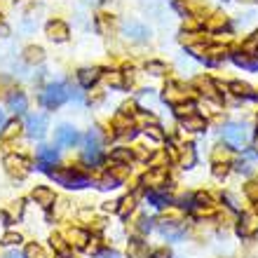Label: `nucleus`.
Wrapping results in <instances>:
<instances>
[{
  "label": "nucleus",
  "mask_w": 258,
  "mask_h": 258,
  "mask_svg": "<svg viewBox=\"0 0 258 258\" xmlns=\"http://www.w3.org/2000/svg\"><path fill=\"white\" fill-rule=\"evenodd\" d=\"M103 134L99 127H92L82 139V162L87 167H99L103 162Z\"/></svg>",
  "instance_id": "f257e3e1"
},
{
  "label": "nucleus",
  "mask_w": 258,
  "mask_h": 258,
  "mask_svg": "<svg viewBox=\"0 0 258 258\" xmlns=\"http://www.w3.org/2000/svg\"><path fill=\"white\" fill-rule=\"evenodd\" d=\"M68 99H71V85H68L66 80L49 82L47 87L40 92V103L45 106V108H49V110L63 106Z\"/></svg>",
  "instance_id": "f03ea898"
},
{
  "label": "nucleus",
  "mask_w": 258,
  "mask_h": 258,
  "mask_svg": "<svg viewBox=\"0 0 258 258\" xmlns=\"http://www.w3.org/2000/svg\"><path fill=\"white\" fill-rule=\"evenodd\" d=\"M221 139L225 146L230 148H246V143L251 141V129L246 127L244 122H228L221 127Z\"/></svg>",
  "instance_id": "7ed1b4c3"
},
{
  "label": "nucleus",
  "mask_w": 258,
  "mask_h": 258,
  "mask_svg": "<svg viewBox=\"0 0 258 258\" xmlns=\"http://www.w3.org/2000/svg\"><path fill=\"white\" fill-rule=\"evenodd\" d=\"M49 176L54 178L56 183L66 185V188H73V190H80V188H87L92 181H89L87 174L73 169V167H66V169H59V171H49Z\"/></svg>",
  "instance_id": "20e7f679"
},
{
  "label": "nucleus",
  "mask_w": 258,
  "mask_h": 258,
  "mask_svg": "<svg viewBox=\"0 0 258 258\" xmlns=\"http://www.w3.org/2000/svg\"><path fill=\"white\" fill-rule=\"evenodd\" d=\"M120 33H122L124 40L129 42H136V45H143V42L150 40V35H153V31H150L146 24H141V21L136 19H127L120 24Z\"/></svg>",
  "instance_id": "39448f33"
},
{
  "label": "nucleus",
  "mask_w": 258,
  "mask_h": 258,
  "mask_svg": "<svg viewBox=\"0 0 258 258\" xmlns=\"http://www.w3.org/2000/svg\"><path fill=\"white\" fill-rule=\"evenodd\" d=\"M169 181V169L167 167H150L141 176V183L146 190H162Z\"/></svg>",
  "instance_id": "423d86ee"
},
{
  "label": "nucleus",
  "mask_w": 258,
  "mask_h": 258,
  "mask_svg": "<svg viewBox=\"0 0 258 258\" xmlns=\"http://www.w3.org/2000/svg\"><path fill=\"white\" fill-rule=\"evenodd\" d=\"M157 230L162 235L164 239H169V242H178V239L185 235V225L178 221V218H162L160 223H157Z\"/></svg>",
  "instance_id": "0eeeda50"
},
{
  "label": "nucleus",
  "mask_w": 258,
  "mask_h": 258,
  "mask_svg": "<svg viewBox=\"0 0 258 258\" xmlns=\"http://www.w3.org/2000/svg\"><path fill=\"white\" fill-rule=\"evenodd\" d=\"M54 143L61 146V148H73V146L80 143V132L73 124H59L54 132Z\"/></svg>",
  "instance_id": "6e6552de"
},
{
  "label": "nucleus",
  "mask_w": 258,
  "mask_h": 258,
  "mask_svg": "<svg viewBox=\"0 0 258 258\" xmlns=\"http://www.w3.org/2000/svg\"><path fill=\"white\" fill-rule=\"evenodd\" d=\"M35 164L40 171H54L52 167L59 164V150L54 146H40L38 153H35Z\"/></svg>",
  "instance_id": "1a4fd4ad"
},
{
  "label": "nucleus",
  "mask_w": 258,
  "mask_h": 258,
  "mask_svg": "<svg viewBox=\"0 0 258 258\" xmlns=\"http://www.w3.org/2000/svg\"><path fill=\"white\" fill-rule=\"evenodd\" d=\"M5 169H7V174L10 176H14V178H24L31 171V162H28L24 155H7L5 157Z\"/></svg>",
  "instance_id": "9d476101"
},
{
  "label": "nucleus",
  "mask_w": 258,
  "mask_h": 258,
  "mask_svg": "<svg viewBox=\"0 0 258 258\" xmlns=\"http://www.w3.org/2000/svg\"><path fill=\"white\" fill-rule=\"evenodd\" d=\"M47 115H42V113H38V115H28L26 117V124H24V129H26V134L31 136V139H42V136L47 134Z\"/></svg>",
  "instance_id": "9b49d317"
},
{
  "label": "nucleus",
  "mask_w": 258,
  "mask_h": 258,
  "mask_svg": "<svg viewBox=\"0 0 258 258\" xmlns=\"http://www.w3.org/2000/svg\"><path fill=\"white\" fill-rule=\"evenodd\" d=\"M45 33H47L49 40L63 42V40H68V35H71V28H68L66 21L52 19V21H47V26H45Z\"/></svg>",
  "instance_id": "f8f14e48"
},
{
  "label": "nucleus",
  "mask_w": 258,
  "mask_h": 258,
  "mask_svg": "<svg viewBox=\"0 0 258 258\" xmlns=\"http://www.w3.org/2000/svg\"><path fill=\"white\" fill-rule=\"evenodd\" d=\"M237 232L242 235V237H253L258 232V214L256 211H246V214H242V218H239V225H237Z\"/></svg>",
  "instance_id": "ddd939ff"
},
{
  "label": "nucleus",
  "mask_w": 258,
  "mask_h": 258,
  "mask_svg": "<svg viewBox=\"0 0 258 258\" xmlns=\"http://www.w3.org/2000/svg\"><path fill=\"white\" fill-rule=\"evenodd\" d=\"M7 108L12 110L14 115H24L28 110V99L24 92H19V89H14V92H10L7 94Z\"/></svg>",
  "instance_id": "4468645a"
},
{
  "label": "nucleus",
  "mask_w": 258,
  "mask_h": 258,
  "mask_svg": "<svg viewBox=\"0 0 258 258\" xmlns=\"http://www.w3.org/2000/svg\"><path fill=\"white\" fill-rule=\"evenodd\" d=\"M66 239H68V244L75 246V249H87L89 242H92L89 232L82 230V228H71V230L66 232Z\"/></svg>",
  "instance_id": "2eb2a0df"
},
{
  "label": "nucleus",
  "mask_w": 258,
  "mask_h": 258,
  "mask_svg": "<svg viewBox=\"0 0 258 258\" xmlns=\"http://www.w3.org/2000/svg\"><path fill=\"white\" fill-rule=\"evenodd\" d=\"M31 197L35 200V204H40V207H52L54 204V190L52 188H47V185H38V188H33V192H31Z\"/></svg>",
  "instance_id": "dca6fc26"
},
{
  "label": "nucleus",
  "mask_w": 258,
  "mask_h": 258,
  "mask_svg": "<svg viewBox=\"0 0 258 258\" xmlns=\"http://www.w3.org/2000/svg\"><path fill=\"white\" fill-rule=\"evenodd\" d=\"M256 162H258V150H244L242 153V160L237 162V171L239 174H253V169H256Z\"/></svg>",
  "instance_id": "f3484780"
},
{
  "label": "nucleus",
  "mask_w": 258,
  "mask_h": 258,
  "mask_svg": "<svg viewBox=\"0 0 258 258\" xmlns=\"http://www.w3.org/2000/svg\"><path fill=\"white\" fill-rule=\"evenodd\" d=\"M176 160L181 162V167H183V169H190V167H195V162H197L195 146H192V143H185V146H181V148H178Z\"/></svg>",
  "instance_id": "a211bd4d"
},
{
  "label": "nucleus",
  "mask_w": 258,
  "mask_h": 258,
  "mask_svg": "<svg viewBox=\"0 0 258 258\" xmlns=\"http://www.w3.org/2000/svg\"><path fill=\"white\" fill-rule=\"evenodd\" d=\"M103 78V73L99 71V68H82V71H78V82H80L82 87H94L96 82Z\"/></svg>",
  "instance_id": "6ab92c4d"
},
{
  "label": "nucleus",
  "mask_w": 258,
  "mask_h": 258,
  "mask_svg": "<svg viewBox=\"0 0 258 258\" xmlns=\"http://www.w3.org/2000/svg\"><path fill=\"white\" fill-rule=\"evenodd\" d=\"M146 200H148V204H153L155 209H167L171 204V197L167 195V188H162V190H148L146 192Z\"/></svg>",
  "instance_id": "aec40b11"
},
{
  "label": "nucleus",
  "mask_w": 258,
  "mask_h": 258,
  "mask_svg": "<svg viewBox=\"0 0 258 258\" xmlns=\"http://www.w3.org/2000/svg\"><path fill=\"white\" fill-rule=\"evenodd\" d=\"M164 101H171L174 106L181 101H188V92H183V87L181 85H176V82H171L169 87L164 89Z\"/></svg>",
  "instance_id": "412c9836"
},
{
  "label": "nucleus",
  "mask_w": 258,
  "mask_h": 258,
  "mask_svg": "<svg viewBox=\"0 0 258 258\" xmlns=\"http://www.w3.org/2000/svg\"><path fill=\"white\" fill-rule=\"evenodd\" d=\"M181 127L188 129V132H202V129L207 127V120H204V115H200V113H192V115H188V117H181Z\"/></svg>",
  "instance_id": "4be33fe9"
},
{
  "label": "nucleus",
  "mask_w": 258,
  "mask_h": 258,
  "mask_svg": "<svg viewBox=\"0 0 258 258\" xmlns=\"http://www.w3.org/2000/svg\"><path fill=\"white\" fill-rule=\"evenodd\" d=\"M232 61L237 63L239 68H246V71H258V56H251V54H246V52H235Z\"/></svg>",
  "instance_id": "5701e85b"
},
{
  "label": "nucleus",
  "mask_w": 258,
  "mask_h": 258,
  "mask_svg": "<svg viewBox=\"0 0 258 258\" xmlns=\"http://www.w3.org/2000/svg\"><path fill=\"white\" fill-rule=\"evenodd\" d=\"M49 244H52V249H54L56 253H59V256L61 258H68L71 256V244H68V239L63 237V235H52V237H49Z\"/></svg>",
  "instance_id": "b1692460"
},
{
  "label": "nucleus",
  "mask_w": 258,
  "mask_h": 258,
  "mask_svg": "<svg viewBox=\"0 0 258 258\" xmlns=\"http://www.w3.org/2000/svg\"><path fill=\"white\" fill-rule=\"evenodd\" d=\"M197 87H200V94H204L209 101H218V99H221V96H218V92H216V85H214L209 78L200 80V82H197Z\"/></svg>",
  "instance_id": "393cba45"
},
{
  "label": "nucleus",
  "mask_w": 258,
  "mask_h": 258,
  "mask_svg": "<svg viewBox=\"0 0 258 258\" xmlns=\"http://www.w3.org/2000/svg\"><path fill=\"white\" fill-rule=\"evenodd\" d=\"M129 258H150L146 242H141V239H132V242H129Z\"/></svg>",
  "instance_id": "a878e982"
},
{
  "label": "nucleus",
  "mask_w": 258,
  "mask_h": 258,
  "mask_svg": "<svg viewBox=\"0 0 258 258\" xmlns=\"http://www.w3.org/2000/svg\"><path fill=\"white\" fill-rule=\"evenodd\" d=\"M19 132H21V122L19 120H12V122H7L5 127H3L0 139H3V141H12L14 136H19Z\"/></svg>",
  "instance_id": "bb28decb"
},
{
  "label": "nucleus",
  "mask_w": 258,
  "mask_h": 258,
  "mask_svg": "<svg viewBox=\"0 0 258 258\" xmlns=\"http://www.w3.org/2000/svg\"><path fill=\"white\" fill-rule=\"evenodd\" d=\"M174 113H176V117H188V115H192V113H197V103L195 101H181V103H176L174 106Z\"/></svg>",
  "instance_id": "cd10ccee"
},
{
  "label": "nucleus",
  "mask_w": 258,
  "mask_h": 258,
  "mask_svg": "<svg viewBox=\"0 0 258 258\" xmlns=\"http://www.w3.org/2000/svg\"><path fill=\"white\" fill-rule=\"evenodd\" d=\"M110 160L117 164H129L132 160H134V153L129 148H115L113 153H110Z\"/></svg>",
  "instance_id": "c85d7f7f"
},
{
  "label": "nucleus",
  "mask_w": 258,
  "mask_h": 258,
  "mask_svg": "<svg viewBox=\"0 0 258 258\" xmlns=\"http://www.w3.org/2000/svg\"><path fill=\"white\" fill-rule=\"evenodd\" d=\"M134 207H136V195H127V197H122L120 200V207H117V214L122 218H127L132 211H134Z\"/></svg>",
  "instance_id": "c756f323"
},
{
  "label": "nucleus",
  "mask_w": 258,
  "mask_h": 258,
  "mask_svg": "<svg viewBox=\"0 0 258 258\" xmlns=\"http://www.w3.org/2000/svg\"><path fill=\"white\" fill-rule=\"evenodd\" d=\"M42 59H45L42 47H26V52H24V61L26 63H40Z\"/></svg>",
  "instance_id": "7c9ffc66"
},
{
  "label": "nucleus",
  "mask_w": 258,
  "mask_h": 258,
  "mask_svg": "<svg viewBox=\"0 0 258 258\" xmlns=\"http://www.w3.org/2000/svg\"><path fill=\"white\" fill-rule=\"evenodd\" d=\"M162 5H164V0H143L141 3L143 10L148 14H153V17H160V14H162Z\"/></svg>",
  "instance_id": "2f4dec72"
},
{
  "label": "nucleus",
  "mask_w": 258,
  "mask_h": 258,
  "mask_svg": "<svg viewBox=\"0 0 258 258\" xmlns=\"http://www.w3.org/2000/svg\"><path fill=\"white\" fill-rule=\"evenodd\" d=\"M228 92H232L235 96H251V87L246 82H230L228 85Z\"/></svg>",
  "instance_id": "473e14b6"
},
{
  "label": "nucleus",
  "mask_w": 258,
  "mask_h": 258,
  "mask_svg": "<svg viewBox=\"0 0 258 258\" xmlns=\"http://www.w3.org/2000/svg\"><path fill=\"white\" fill-rule=\"evenodd\" d=\"M103 78L113 87H122L124 85V73H120V71H108V73H103Z\"/></svg>",
  "instance_id": "72a5a7b5"
},
{
  "label": "nucleus",
  "mask_w": 258,
  "mask_h": 258,
  "mask_svg": "<svg viewBox=\"0 0 258 258\" xmlns=\"http://www.w3.org/2000/svg\"><path fill=\"white\" fill-rule=\"evenodd\" d=\"M21 214H24V200H17V202H12V207L5 211L7 221H14V218H21Z\"/></svg>",
  "instance_id": "f704fd0d"
},
{
  "label": "nucleus",
  "mask_w": 258,
  "mask_h": 258,
  "mask_svg": "<svg viewBox=\"0 0 258 258\" xmlns=\"http://www.w3.org/2000/svg\"><path fill=\"white\" fill-rule=\"evenodd\" d=\"M171 10H174V12H178L181 17H183V19H190V17H192V14H190V7L185 5L183 0H171Z\"/></svg>",
  "instance_id": "c9c22d12"
},
{
  "label": "nucleus",
  "mask_w": 258,
  "mask_h": 258,
  "mask_svg": "<svg viewBox=\"0 0 258 258\" xmlns=\"http://www.w3.org/2000/svg\"><path fill=\"white\" fill-rule=\"evenodd\" d=\"M24 258H47V253H45V249L40 244H28Z\"/></svg>",
  "instance_id": "e433bc0d"
},
{
  "label": "nucleus",
  "mask_w": 258,
  "mask_h": 258,
  "mask_svg": "<svg viewBox=\"0 0 258 258\" xmlns=\"http://www.w3.org/2000/svg\"><path fill=\"white\" fill-rule=\"evenodd\" d=\"M143 134L148 136V139H153V141H164V134L162 132H160V127H157V124H150V127H143Z\"/></svg>",
  "instance_id": "4c0bfd02"
},
{
  "label": "nucleus",
  "mask_w": 258,
  "mask_h": 258,
  "mask_svg": "<svg viewBox=\"0 0 258 258\" xmlns=\"http://www.w3.org/2000/svg\"><path fill=\"white\" fill-rule=\"evenodd\" d=\"M225 24H228V19L221 17V14H214L211 19H207V28H211V31H218V28H223Z\"/></svg>",
  "instance_id": "58836bf2"
},
{
  "label": "nucleus",
  "mask_w": 258,
  "mask_h": 258,
  "mask_svg": "<svg viewBox=\"0 0 258 258\" xmlns=\"http://www.w3.org/2000/svg\"><path fill=\"white\" fill-rule=\"evenodd\" d=\"M146 71H148L150 75H164L167 73V66H164L162 61H148L146 63Z\"/></svg>",
  "instance_id": "ea45409f"
},
{
  "label": "nucleus",
  "mask_w": 258,
  "mask_h": 258,
  "mask_svg": "<svg viewBox=\"0 0 258 258\" xmlns=\"http://www.w3.org/2000/svg\"><path fill=\"white\" fill-rule=\"evenodd\" d=\"M117 185H120V178H117L115 174H108V176L101 181L99 188H103V190H113V188H117Z\"/></svg>",
  "instance_id": "a19ab883"
},
{
  "label": "nucleus",
  "mask_w": 258,
  "mask_h": 258,
  "mask_svg": "<svg viewBox=\"0 0 258 258\" xmlns=\"http://www.w3.org/2000/svg\"><path fill=\"white\" fill-rule=\"evenodd\" d=\"M228 171H230L228 162H214V176L216 178H225L228 176Z\"/></svg>",
  "instance_id": "79ce46f5"
},
{
  "label": "nucleus",
  "mask_w": 258,
  "mask_h": 258,
  "mask_svg": "<svg viewBox=\"0 0 258 258\" xmlns=\"http://www.w3.org/2000/svg\"><path fill=\"white\" fill-rule=\"evenodd\" d=\"M228 160H230V153H228V148H223V146H221V148L214 150V162H228Z\"/></svg>",
  "instance_id": "37998d69"
},
{
  "label": "nucleus",
  "mask_w": 258,
  "mask_h": 258,
  "mask_svg": "<svg viewBox=\"0 0 258 258\" xmlns=\"http://www.w3.org/2000/svg\"><path fill=\"white\" fill-rule=\"evenodd\" d=\"M141 103H148V106H153V103L157 101V94L153 92V89H143V94H141V99H139Z\"/></svg>",
  "instance_id": "c03bdc74"
},
{
  "label": "nucleus",
  "mask_w": 258,
  "mask_h": 258,
  "mask_svg": "<svg viewBox=\"0 0 258 258\" xmlns=\"http://www.w3.org/2000/svg\"><path fill=\"white\" fill-rule=\"evenodd\" d=\"M21 242V235L19 232H5V237H3V244L12 246V244H19Z\"/></svg>",
  "instance_id": "a18cd8bd"
},
{
  "label": "nucleus",
  "mask_w": 258,
  "mask_h": 258,
  "mask_svg": "<svg viewBox=\"0 0 258 258\" xmlns=\"http://www.w3.org/2000/svg\"><path fill=\"white\" fill-rule=\"evenodd\" d=\"M153 223H155L153 218L143 216L141 221H139V232H143V235H146V232H150V230H153Z\"/></svg>",
  "instance_id": "49530a36"
},
{
  "label": "nucleus",
  "mask_w": 258,
  "mask_h": 258,
  "mask_svg": "<svg viewBox=\"0 0 258 258\" xmlns=\"http://www.w3.org/2000/svg\"><path fill=\"white\" fill-rule=\"evenodd\" d=\"M244 192H246V197H249V200L258 202V183H249V185L244 188Z\"/></svg>",
  "instance_id": "de8ad7c7"
},
{
  "label": "nucleus",
  "mask_w": 258,
  "mask_h": 258,
  "mask_svg": "<svg viewBox=\"0 0 258 258\" xmlns=\"http://www.w3.org/2000/svg\"><path fill=\"white\" fill-rule=\"evenodd\" d=\"M150 258H169V251L167 249H157V251L150 253Z\"/></svg>",
  "instance_id": "09e8293b"
},
{
  "label": "nucleus",
  "mask_w": 258,
  "mask_h": 258,
  "mask_svg": "<svg viewBox=\"0 0 258 258\" xmlns=\"http://www.w3.org/2000/svg\"><path fill=\"white\" fill-rule=\"evenodd\" d=\"M117 207H120V200H117V202H106V207H103V209H106V211H117Z\"/></svg>",
  "instance_id": "8fccbe9b"
},
{
  "label": "nucleus",
  "mask_w": 258,
  "mask_h": 258,
  "mask_svg": "<svg viewBox=\"0 0 258 258\" xmlns=\"http://www.w3.org/2000/svg\"><path fill=\"white\" fill-rule=\"evenodd\" d=\"M99 258H120V256H117V251H103L99 253Z\"/></svg>",
  "instance_id": "3c124183"
},
{
  "label": "nucleus",
  "mask_w": 258,
  "mask_h": 258,
  "mask_svg": "<svg viewBox=\"0 0 258 258\" xmlns=\"http://www.w3.org/2000/svg\"><path fill=\"white\" fill-rule=\"evenodd\" d=\"M7 124V117H5V110L0 108V132H3V127Z\"/></svg>",
  "instance_id": "603ef678"
},
{
  "label": "nucleus",
  "mask_w": 258,
  "mask_h": 258,
  "mask_svg": "<svg viewBox=\"0 0 258 258\" xmlns=\"http://www.w3.org/2000/svg\"><path fill=\"white\" fill-rule=\"evenodd\" d=\"M3 258H24V256H21L19 251H10V253H5V256H3Z\"/></svg>",
  "instance_id": "864d4df0"
},
{
  "label": "nucleus",
  "mask_w": 258,
  "mask_h": 258,
  "mask_svg": "<svg viewBox=\"0 0 258 258\" xmlns=\"http://www.w3.org/2000/svg\"><path fill=\"white\" fill-rule=\"evenodd\" d=\"M7 33H10V31H7V26H0V38H5Z\"/></svg>",
  "instance_id": "5fc2aeb1"
},
{
  "label": "nucleus",
  "mask_w": 258,
  "mask_h": 258,
  "mask_svg": "<svg viewBox=\"0 0 258 258\" xmlns=\"http://www.w3.org/2000/svg\"><path fill=\"white\" fill-rule=\"evenodd\" d=\"M85 3H99V0H85Z\"/></svg>",
  "instance_id": "6e6d98bb"
},
{
  "label": "nucleus",
  "mask_w": 258,
  "mask_h": 258,
  "mask_svg": "<svg viewBox=\"0 0 258 258\" xmlns=\"http://www.w3.org/2000/svg\"><path fill=\"white\" fill-rule=\"evenodd\" d=\"M256 146H258V141H256Z\"/></svg>",
  "instance_id": "4d7b16f0"
}]
</instances>
